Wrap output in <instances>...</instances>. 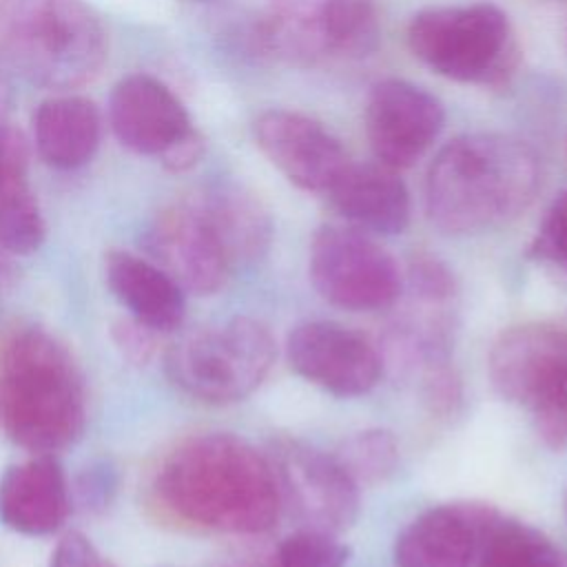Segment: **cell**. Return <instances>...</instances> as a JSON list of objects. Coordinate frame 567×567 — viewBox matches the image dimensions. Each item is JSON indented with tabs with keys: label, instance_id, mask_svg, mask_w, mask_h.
Listing matches in <instances>:
<instances>
[{
	"label": "cell",
	"instance_id": "6da1fadb",
	"mask_svg": "<svg viewBox=\"0 0 567 567\" xmlns=\"http://www.w3.org/2000/svg\"><path fill=\"white\" fill-rule=\"evenodd\" d=\"M153 494L166 516L224 534L268 532L281 509L270 461L228 432L182 441L162 461Z\"/></svg>",
	"mask_w": 567,
	"mask_h": 567
},
{
	"label": "cell",
	"instance_id": "7a4b0ae2",
	"mask_svg": "<svg viewBox=\"0 0 567 567\" xmlns=\"http://www.w3.org/2000/svg\"><path fill=\"white\" fill-rule=\"evenodd\" d=\"M538 182V157L523 140L503 133L458 135L430 166L427 217L450 235L485 233L520 215Z\"/></svg>",
	"mask_w": 567,
	"mask_h": 567
},
{
	"label": "cell",
	"instance_id": "3957f363",
	"mask_svg": "<svg viewBox=\"0 0 567 567\" xmlns=\"http://www.w3.org/2000/svg\"><path fill=\"white\" fill-rule=\"evenodd\" d=\"M86 388L69 348L44 328H22L0 348V432L33 454L78 443Z\"/></svg>",
	"mask_w": 567,
	"mask_h": 567
},
{
	"label": "cell",
	"instance_id": "277c9868",
	"mask_svg": "<svg viewBox=\"0 0 567 567\" xmlns=\"http://www.w3.org/2000/svg\"><path fill=\"white\" fill-rule=\"evenodd\" d=\"M0 55L24 80L71 91L102 73L109 38L82 0H0Z\"/></svg>",
	"mask_w": 567,
	"mask_h": 567
},
{
	"label": "cell",
	"instance_id": "5b68a950",
	"mask_svg": "<svg viewBox=\"0 0 567 567\" xmlns=\"http://www.w3.org/2000/svg\"><path fill=\"white\" fill-rule=\"evenodd\" d=\"M381 35L374 0H266V13L239 29V44L257 58L295 64L359 60Z\"/></svg>",
	"mask_w": 567,
	"mask_h": 567
},
{
	"label": "cell",
	"instance_id": "8992f818",
	"mask_svg": "<svg viewBox=\"0 0 567 567\" xmlns=\"http://www.w3.org/2000/svg\"><path fill=\"white\" fill-rule=\"evenodd\" d=\"M275 354V339L261 321L230 317L173 341L164 354V368L184 394L202 403L228 405L261 385Z\"/></svg>",
	"mask_w": 567,
	"mask_h": 567
},
{
	"label": "cell",
	"instance_id": "52a82bcc",
	"mask_svg": "<svg viewBox=\"0 0 567 567\" xmlns=\"http://www.w3.org/2000/svg\"><path fill=\"white\" fill-rule=\"evenodd\" d=\"M410 51L456 82L503 84L516 69V40L507 16L487 2L432 7L408 27Z\"/></svg>",
	"mask_w": 567,
	"mask_h": 567
},
{
	"label": "cell",
	"instance_id": "ba28073f",
	"mask_svg": "<svg viewBox=\"0 0 567 567\" xmlns=\"http://www.w3.org/2000/svg\"><path fill=\"white\" fill-rule=\"evenodd\" d=\"M489 381L509 403L529 412L540 441L567 447V330L525 323L505 330L492 346Z\"/></svg>",
	"mask_w": 567,
	"mask_h": 567
},
{
	"label": "cell",
	"instance_id": "9c48e42d",
	"mask_svg": "<svg viewBox=\"0 0 567 567\" xmlns=\"http://www.w3.org/2000/svg\"><path fill=\"white\" fill-rule=\"evenodd\" d=\"M308 272L328 303L350 312L390 308L403 290L394 257L354 226H321L310 241Z\"/></svg>",
	"mask_w": 567,
	"mask_h": 567
},
{
	"label": "cell",
	"instance_id": "30bf717a",
	"mask_svg": "<svg viewBox=\"0 0 567 567\" xmlns=\"http://www.w3.org/2000/svg\"><path fill=\"white\" fill-rule=\"evenodd\" d=\"M275 478L281 498L308 529L341 534L359 516V485L334 454L297 439L272 443Z\"/></svg>",
	"mask_w": 567,
	"mask_h": 567
},
{
	"label": "cell",
	"instance_id": "8fae6325",
	"mask_svg": "<svg viewBox=\"0 0 567 567\" xmlns=\"http://www.w3.org/2000/svg\"><path fill=\"white\" fill-rule=\"evenodd\" d=\"M286 357L299 377L334 396L368 394L383 377L381 352L359 332L326 319L297 323Z\"/></svg>",
	"mask_w": 567,
	"mask_h": 567
},
{
	"label": "cell",
	"instance_id": "7c38bea8",
	"mask_svg": "<svg viewBox=\"0 0 567 567\" xmlns=\"http://www.w3.org/2000/svg\"><path fill=\"white\" fill-rule=\"evenodd\" d=\"M142 246L148 259L190 295H215L233 272L217 237L193 199L162 208L148 221Z\"/></svg>",
	"mask_w": 567,
	"mask_h": 567
},
{
	"label": "cell",
	"instance_id": "4fadbf2b",
	"mask_svg": "<svg viewBox=\"0 0 567 567\" xmlns=\"http://www.w3.org/2000/svg\"><path fill=\"white\" fill-rule=\"evenodd\" d=\"M445 122L441 102L405 80H381L365 106V135L377 162L399 171L412 166L439 137Z\"/></svg>",
	"mask_w": 567,
	"mask_h": 567
},
{
	"label": "cell",
	"instance_id": "5bb4252c",
	"mask_svg": "<svg viewBox=\"0 0 567 567\" xmlns=\"http://www.w3.org/2000/svg\"><path fill=\"white\" fill-rule=\"evenodd\" d=\"M252 131L261 153L303 190L328 193L350 164L339 140L303 113L264 111Z\"/></svg>",
	"mask_w": 567,
	"mask_h": 567
},
{
	"label": "cell",
	"instance_id": "9a60e30c",
	"mask_svg": "<svg viewBox=\"0 0 567 567\" xmlns=\"http://www.w3.org/2000/svg\"><path fill=\"white\" fill-rule=\"evenodd\" d=\"M109 122L122 146L153 157H162L195 131L179 97L146 73H131L113 86Z\"/></svg>",
	"mask_w": 567,
	"mask_h": 567
},
{
	"label": "cell",
	"instance_id": "2e32d148",
	"mask_svg": "<svg viewBox=\"0 0 567 567\" xmlns=\"http://www.w3.org/2000/svg\"><path fill=\"white\" fill-rule=\"evenodd\" d=\"M496 509L447 503L419 514L394 543L396 567H474L485 527Z\"/></svg>",
	"mask_w": 567,
	"mask_h": 567
},
{
	"label": "cell",
	"instance_id": "e0dca14e",
	"mask_svg": "<svg viewBox=\"0 0 567 567\" xmlns=\"http://www.w3.org/2000/svg\"><path fill=\"white\" fill-rule=\"evenodd\" d=\"M71 512V487L55 454H33L0 476V523L24 536L55 534Z\"/></svg>",
	"mask_w": 567,
	"mask_h": 567
},
{
	"label": "cell",
	"instance_id": "ac0fdd59",
	"mask_svg": "<svg viewBox=\"0 0 567 567\" xmlns=\"http://www.w3.org/2000/svg\"><path fill=\"white\" fill-rule=\"evenodd\" d=\"M193 202L208 221L233 270L252 266L268 252L272 219L250 188L233 179H217L204 186Z\"/></svg>",
	"mask_w": 567,
	"mask_h": 567
},
{
	"label": "cell",
	"instance_id": "d6986e66",
	"mask_svg": "<svg viewBox=\"0 0 567 567\" xmlns=\"http://www.w3.org/2000/svg\"><path fill=\"white\" fill-rule=\"evenodd\" d=\"M328 195L337 213L359 230L396 235L410 224V193L396 171L381 162H350Z\"/></svg>",
	"mask_w": 567,
	"mask_h": 567
},
{
	"label": "cell",
	"instance_id": "ffe728a7",
	"mask_svg": "<svg viewBox=\"0 0 567 567\" xmlns=\"http://www.w3.org/2000/svg\"><path fill=\"white\" fill-rule=\"evenodd\" d=\"M104 279L128 317L155 332H171L186 315V292L148 257L111 250L104 259Z\"/></svg>",
	"mask_w": 567,
	"mask_h": 567
},
{
	"label": "cell",
	"instance_id": "44dd1931",
	"mask_svg": "<svg viewBox=\"0 0 567 567\" xmlns=\"http://www.w3.org/2000/svg\"><path fill=\"white\" fill-rule=\"evenodd\" d=\"M38 155L58 171H73L93 159L102 140V115L93 100L60 93L33 113Z\"/></svg>",
	"mask_w": 567,
	"mask_h": 567
},
{
	"label": "cell",
	"instance_id": "7402d4cb",
	"mask_svg": "<svg viewBox=\"0 0 567 567\" xmlns=\"http://www.w3.org/2000/svg\"><path fill=\"white\" fill-rule=\"evenodd\" d=\"M44 235V217L27 179V144L16 128L0 122V248L31 255Z\"/></svg>",
	"mask_w": 567,
	"mask_h": 567
},
{
	"label": "cell",
	"instance_id": "603a6c76",
	"mask_svg": "<svg viewBox=\"0 0 567 567\" xmlns=\"http://www.w3.org/2000/svg\"><path fill=\"white\" fill-rule=\"evenodd\" d=\"M476 567H567V554L540 529L494 514L481 538Z\"/></svg>",
	"mask_w": 567,
	"mask_h": 567
},
{
	"label": "cell",
	"instance_id": "cb8c5ba5",
	"mask_svg": "<svg viewBox=\"0 0 567 567\" xmlns=\"http://www.w3.org/2000/svg\"><path fill=\"white\" fill-rule=\"evenodd\" d=\"M332 454L359 487L381 485L399 467V443L392 432L381 427L346 436Z\"/></svg>",
	"mask_w": 567,
	"mask_h": 567
},
{
	"label": "cell",
	"instance_id": "d4e9b609",
	"mask_svg": "<svg viewBox=\"0 0 567 567\" xmlns=\"http://www.w3.org/2000/svg\"><path fill=\"white\" fill-rule=\"evenodd\" d=\"M350 549L337 534L306 527L284 538L272 551L270 567H346Z\"/></svg>",
	"mask_w": 567,
	"mask_h": 567
},
{
	"label": "cell",
	"instance_id": "484cf974",
	"mask_svg": "<svg viewBox=\"0 0 567 567\" xmlns=\"http://www.w3.org/2000/svg\"><path fill=\"white\" fill-rule=\"evenodd\" d=\"M416 374L423 403L430 412L436 416H454L463 403V385L450 357L430 361Z\"/></svg>",
	"mask_w": 567,
	"mask_h": 567
},
{
	"label": "cell",
	"instance_id": "4316f807",
	"mask_svg": "<svg viewBox=\"0 0 567 567\" xmlns=\"http://www.w3.org/2000/svg\"><path fill=\"white\" fill-rule=\"evenodd\" d=\"M117 467L109 458H95L82 467L73 481L71 505L75 503L86 514H102L111 507L117 494Z\"/></svg>",
	"mask_w": 567,
	"mask_h": 567
},
{
	"label": "cell",
	"instance_id": "83f0119b",
	"mask_svg": "<svg viewBox=\"0 0 567 567\" xmlns=\"http://www.w3.org/2000/svg\"><path fill=\"white\" fill-rule=\"evenodd\" d=\"M408 286H410L412 299L419 306H432V308L445 306L456 292V281L452 270L432 255H416L412 259L408 270Z\"/></svg>",
	"mask_w": 567,
	"mask_h": 567
},
{
	"label": "cell",
	"instance_id": "f1b7e54d",
	"mask_svg": "<svg viewBox=\"0 0 567 567\" xmlns=\"http://www.w3.org/2000/svg\"><path fill=\"white\" fill-rule=\"evenodd\" d=\"M529 255L567 272V190L549 204L532 239Z\"/></svg>",
	"mask_w": 567,
	"mask_h": 567
},
{
	"label": "cell",
	"instance_id": "f546056e",
	"mask_svg": "<svg viewBox=\"0 0 567 567\" xmlns=\"http://www.w3.org/2000/svg\"><path fill=\"white\" fill-rule=\"evenodd\" d=\"M49 567H115L84 534H64L53 554Z\"/></svg>",
	"mask_w": 567,
	"mask_h": 567
},
{
	"label": "cell",
	"instance_id": "4dcf8cb0",
	"mask_svg": "<svg viewBox=\"0 0 567 567\" xmlns=\"http://www.w3.org/2000/svg\"><path fill=\"white\" fill-rule=\"evenodd\" d=\"M153 334H155V330L135 321L133 317L122 319L113 326V337H115L117 348L124 352L126 359H131L135 363H144L151 359L153 343H155Z\"/></svg>",
	"mask_w": 567,
	"mask_h": 567
},
{
	"label": "cell",
	"instance_id": "1f68e13d",
	"mask_svg": "<svg viewBox=\"0 0 567 567\" xmlns=\"http://www.w3.org/2000/svg\"><path fill=\"white\" fill-rule=\"evenodd\" d=\"M204 155V140L197 131H193L190 135H186L184 140H179L175 146H171L159 162L173 171V173H184L188 168H193Z\"/></svg>",
	"mask_w": 567,
	"mask_h": 567
},
{
	"label": "cell",
	"instance_id": "d6a6232c",
	"mask_svg": "<svg viewBox=\"0 0 567 567\" xmlns=\"http://www.w3.org/2000/svg\"><path fill=\"white\" fill-rule=\"evenodd\" d=\"M270 560H272V554L264 556L259 551H241L228 558L221 567H270Z\"/></svg>",
	"mask_w": 567,
	"mask_h": 567
},
{
	"label": "cell",
	"instance_id": "836d02e7",
	"mask_svg": "<svg viewBox=\"0 0 567 567\" xmlns=\"http://www.w3.org/2000/svg\"><path fill=\"white\" fill-rule=\"evenodd\" d=\"M4 60L0 55V122H4V113L11 104V86H9V80H7V73H4Z\"/></svg>",
	"mask_w": 567,
	"mask_h": 567
}]
</instances>
